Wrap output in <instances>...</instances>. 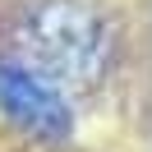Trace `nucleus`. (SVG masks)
Returning a JSON list of instances; mask_svg holds the SVG:
<instances>
[{
  "label": "nucleus",
  "mask_w": 152,
  "mask_h": 152,
  "mask_svg": "<svg viewBox=\"0 0 152 152\" xmlns=\"http://www.w3.org/2000/svg\"><path fill=\"white\" fill-rule=\"evenodd\" d=\"M0 111L37 138H69L74 129L65 92L19 60H0Z\"/></svg>",
  "instance_id": "obj_2"
},
{
  "label": "nucleus",
  "mask_w": 152,
  "mask_h": 152,
  "mask_svg": "<svg viewBox=\"0 0 152 152\" xmlns=\"http://www.w3.org/2000/svg\"><path fill=\"white\" fill-rule=\"evenodd\" d=\"M106 56H111L106 23L83 0H42L23 19L19 65H28L56 88H92L106 69Z\"/></svg>",
  "instance_id": "obj_1"
}]
</instances>
